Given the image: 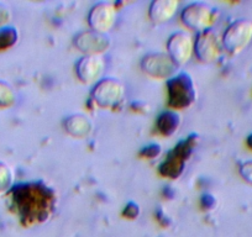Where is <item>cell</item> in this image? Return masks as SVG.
<instances>
[{"label": "cell", "mask_w": 252, "mask_h": 237, "mask_svg": "<svg viewBox=\"0 0 252 237\" xmlns=\"http://www.w3.org/2000/svg\"><path fill=\"white\" fill-rule=\"evenodd\" d=\"M11 195L21 221L26 226L46 221L55 209V192L42 182L16 185L11 190Z\"/></svg>", "instance_id": "1"}, {"label": "cell", "mask_w": 252, "mask_h": 237, "mask_svg": "<svg viewBox=\"0 0 252 237\" xmlns=\"http://www.w3.org/2000/svg\"><path fill=\"white\" fill-rule=\"evenodd\" d=\"M199 137L197 134L189 135L186 140L178 142L172 151L167 153L164 161L159 164V173L161 176L177 179L184 171V164L192 156L193 151L197 147Z\"/></svg>", "instance_id": "2"}, {"label": "cell", "mask_w": 252, "mask_h": 237, "mask_svg": "<svg viewBox=\"0 0 252 237\" xmlns=\"http://www.w3.org/2000/svg\"><path fill=\"white\" fill-rule=\"evenodd\" d=\"M219 18V11L217 8L202 1L190 3L182 10L181 20L186 28L202 32L209 30Z\"/></svg>", "instance_id": "3"}, {"label": "cell", "mask_w": 252, "mask_h": 237, "mask_svg": "<svg viewBox=\"0 0 252 237\" xmlns=\"http://www.w3.org/2000/svg\"><path fill=\"white\" fill-rule=\"evenodd\" d=\"M168 105L172 109H186L195 100V89L192 77L187 72L177 74L167 81Z\"/></svg>", "instance_id": "4"}, {"label": "cell", "mask_w": 252, "mask_h": 237, "mask_svg": "<svg viewBox=\"0 0 252 237\" xmlns=\"http://www.w3.org/2000/svg\"><path fill=\"white\" fill-rule=\"evenodd\" d=\"M252 41V20L237 19L230 24L222 35V47L231 55L242 52Z\"/></svg>", "instance_id": "5"}, {"label": "cell", "mask_w": 252, "mask_h": 237, "mask_svg": "<svg viewBox=\"0 0 252 237\" xmlns=\"http://www.w3.org/2000/svg\"><path fill=\"white\" fill-rule=\"evenodd\" d=\"M91 95L100 108H116L125 96V87L115 78H103L93 87Z\"/></svg>", "instance_id": "6"}, {"label": "cell", "mask_w": 252, "mask_h": 237, "mask_svg": "<svg viewBox=\"0 0 252 237\" xmlns=\"http://www.w3.org/2000/svg\"><path fill=\"white\" fill-rule=\"evenodd\" d=\"M178 66L168 53L152 52L145 56L141 61V69L150 77L157 79H171L176 74Z\"/></svg>", "instance_id": "7"}, {"label": "cell", "mask_w": 252, "mask_h": 237, "mask_svg": "<svg viewBox=\"0 0 252 237\" xmlns=\"http://www.w3.org/2000/svg\"><path fill=\"white\" fill-rule=\"evenodd\" d=\"M222 43L214 30H204L198 32L194 42V52L200 62L210 63L217 61L221 53Z\"/></svg>", "instance_id": "8"}, {"label": "cell", "mask_w": 252, "mask_h": 237, "mask_svg": "<svg viewBox=\"0 0 252 237\" xmlns=\"http://www.w3.org/2000/svg\"><path fill=\"white\" fill-rule=\"evenodd\" d=\"M73 43L84 56H100L110 48V38L106 33L96 32L94 30H84L77 33Z\"/></svg>", "instance_id": "9"}, {"label": "cell", "mask_w": 252, "mask_h": 237, "mask_svg": "<svg viewBox=\"0 0 252 237\" xmlns=\"http://www.w3.org/2000/svg\"><path fill=\"white\" fill-rule=\"evenodd\" d=\"M194 52V40L189 33L178 31L169 36L167 41V53L177 66L188 63Z\"/></svg>", "instance_id": "10"}, {"label": "cell", "mask_w": 252, "mask_h": 237, "mask_svg": "<svg viewBox=\"0 0 252 237\" xmlns=\"http://www.w3.org/2000/svg\"><path fill=\"white\" fill-rule=\"evenodd\" d=\"M116 5L109 1H100L93 5L88 14V24L91 30L106 33L114 28L116 23Z\"/></svg>", "instance_id": "11"}, {"label": "cell", "mask_w": 252, "mask_h": 237, "mask_svg": "<svg viewBox=\"0 0 252 237\" xmlns=\"http://www.w3.org/2000/svg\"><path fill=\"white\" fill-rule=\"evenodd\" d=\"M105 69V61L101 56H83L77 62L76 73L83 83H98Z\"/></svg>", "instance_id": "12"}, {"label": "cell", "mask_w": 252, "mask_h": 237, "mask_svg": "<svg viewBox=\"0 0 252 237\" xmlns=\"http://www.w3.org/2000/svg\"><path fill=\"white\" fill-rule=\"evenodd\" d=\"M178 6V0H155L149 8V16L156 24L167 23L176 15Z\"/></svg>", "instance_id": "13"}, {"label": "cell", "mask_w": 252, "mask_h": 237, "mask_svg": "<svg viewBox=\"0 0 252 237\" xmlns=\"http://www.w3.org/2000/svg\"><path fill=\"white\" fill-rule=\"evenodd\" d=\"M63 127L76 139H86L93 130V122L83 114H73L63 121Z\"/></svg>", "instance_id": "14"}, {"label": "cell", "mask_w": 252, "mask_h": 237, "mask_svg": "<svg viewBox=\"0 0 252 237\" xmlns=\"http://www.w3.org/2000/svg\"><path fill=\"white\" fill-rule=\"evenodd\" d=\"M179 125H181V116L178 115V113L173 110L163 111L157 118V130L163 136H172L173 134H176Z\"/></svg>", "instance_id": "15"}, {"label": "cell", "mask_w": 252, "mask_h": 237, "mask_svg": "<svg viewBox=\"0 0 252 237\" xmlns=\"http://www.w3.org/2000/svg\"><path fill=\"white\" fill-rule=\"evenodd\" d=\"M19 33L13 26H5L0 29V52L13 47L18 42Z\"/></svg>", "instance_id": "16"}, {"label": "cell", "mask_w": 252, "mask_h": 237, "mask_svg": "<svg viewBox=\"0 0 252 237\" xmlns=\"http://www.w3.org/2000/svg\"><path fill=\"white\" fill-rule=\"evenodd\" d=\"M16 103V93L6 82L0 81V108H10Z\"/></svg>", "instance_id": "17"}, {"label": "cell", "mask_w": 252, "mask_h": 237, "mask_svg": "<svg viewBox=\"0 0 252 237\" xmlns=\"http://www.w3.org/2000/svg\"><path fill=\"white\" fill-rule=\"evenodd\" d=\"M13 179L14 174L10 167L0 162V193L10 189L11 185H13Z\"/></svg>", "instance_id": "18"}, {"label": "cell", "mask_w": 252, "mask_h": 237, "mask_svg": "<svg viewBox=\"0 0 252 237\" xmlns=\"http://www.w3.org/2000/svg\"><path fill=\"white\" fill-rule=\"evenodd\" d=\"M161 153V146L158 144H151L149 146H145L140 151V156L145 158H156Z\"/></svg>", "instance_id": "19"}, {"label": "cell", "mask_w": 252, "mask_h": 237, "mask_svg": "<svg viewBox=\"0 0 252 237\" xmlns=\"http://www.w3.org/2000/svg\"><path fill=\"white\" fill-rule=\"evenodd\" d=\"M239 172L240 176L242 177V179L252 185V161L244 162V163L240 166Z\"/></svg>", "instance_id": "20"}, {"label": "cell", "mask_w": 252, "mask_h": 237, "mask_svg": "<svg viewBox=\"0 0 252 237\" xmlns=\"http://www.w3.org/2000/svg\"><path fill=\"white\" fill-rule=\"evenodd\" d=\"M123 215L125 217H127V219H131V220L136 219V217L140 215L139 205H137L136 203H134V202L127 203V204H126V207H125V209H124Z\"/></svg>", "instance_id": "21"}, {"label": "cell", "mask_w": 252, "mask_h": 237, "mask_svg": "<svg viewBox=\"0 0 252 237\" xmlns=\"http://www.w3.org/2000/svg\"><path fill=\"white\" fill-rule=\"evenodd\" d=\"M10 19H11L10 9H9L6 5H4V4L0 3V26L8 24L9 21H10Z\"/></svg>", "instance_id": "22"}, {"label": "cell", "mask_w": 252, "mask_h": 237, "mask_svg": "<svg viewBox=\"0 0 252 237\" xmlns=\"http://www.w3.org/2000/svg\"><path fill=\"white\" fill-rule=\"evenodd\" d=\"M202 207L204 209H213L215 207V198L210 194H204L202 197Z\"/></svg>", "instance_id": "23"}, {"label": "cell", "mask_w": 252, "mask_h": 237, "mask_svg": "<svg viewBox=\"0 0 252 237\" xmlns=\"http://www.w3.org/2000/svg\"><path fill=\"white\" fill-rule=\"evenodd\" d=\"M156 217H157V220H158L159 224L163 225V226H167V225L169 224L168 217H167V215L164 214L163 210H162V209H158V210H157V212H156Z\"/></svg>", "instance_id": "24"}, {"label": "cell", "mask_w": 252, "mask_h": 237, "mask_svg": "<svg viewBox=\"0 0 252 237\" xmlns=\"http://www.w3.org/2000/svg\"><path fill=\"white\" fill-rule=\"evenodd\" d=\"M246 145L252 151V134H250L246 139Z\"/></svg>", "instance_id": "25"}]
</instances>
